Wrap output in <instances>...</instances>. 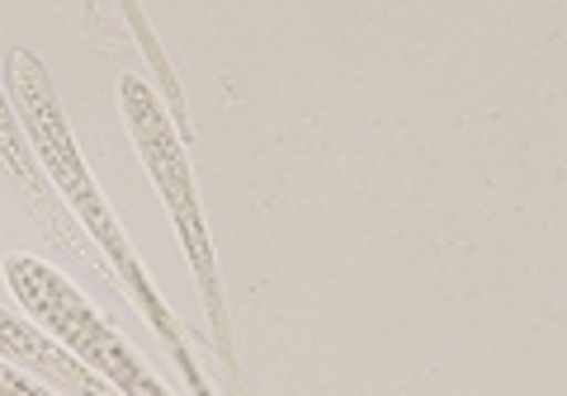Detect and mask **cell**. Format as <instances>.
Segmentation results:
<instances>
[{"mask_svg":"<svg viewBox=\"0 0 567 396\" xmlns=\"http://www.w3.org/2000/svg\"><path fill=\"white\" fill-rule=\"evenodd\" d=\"M6 85H10V104H14V114H20V123H24L29 147H33V156H39V166H43V175H48V185L58 189V198L71 208V218H76L85 231H91V241L104 250V256H110L114 279L128 288V298L137 302V312L147 316L156 331H162V340H166L175 354H181V368L194 377V392H199V396H213V392L204 387V377L194 373V364H189V350H185L181 331H175L171 308H166L162 298H156L152 279L142 274V264H137V256H133V246H128V237H123V227L114 222L110 204H104V194L95 189L91 170H85V160H81V152H76V137H71L66 118H62V104H58V95H52V81H48L43 62L33 58V52H24V48H20V52H10Z\"/></svg>","mask_w":567,"mask_h":396,"instance_id":"cell-1","label":"cell"},{"mask_svg":"<svg viewBox=\"0 0 567 396\" xmlns=\"http://www.w3.org/2000/svg\"><path fill=\"white\" fill-rule=\"evenodd\" d=\"M6 283L33 326L48 331L66 354H76L91 373H100L118 396H171L162 377L142 364V354L91 308V298L71 279H62L48 260L6 256Z\"/></svg>","mask_w":567,"mask_h":396,"instance_id":"cell-2","label":"cell"},{"mask_svg":"<svg viewBox=\"0 0 567 396\" xmlns=\"http://www.w3.org/2000/svg\"><path fill=\"white\" fill-rule=\"evenodd\" d=\"M123 118H128V133L137 142V156L147 166L152 185L162 189L166 198V212L175 222V237L185 246V260L199 279V293H204V308L213 316V331H218V345H227V312H223V298H218V264H213V241H208V227H204V208H199V189H194V175H189V156H185V133L171 128L166 110L156 104V90L137 76H123Z\"/></svg>","mask_w":567,"mask_h":396,"instance_id":"cell-3","label":"cell"},{"mask_svg":"<svg viewBox=\"0 0 567 396\" xmlns=\"http://www.w3.org/2000/svg\"><path fill=\"white\" fill-rule=\"evenodd\" d=\"M0 358L24 368L29 377H39V373L52 377V383L71 396H118L100 373L85 368L76 354H66L48 331H39L33 321H20L10 312H0Z\"/></svg>","mask_w":567,"mask_h":396,"instance_id":"cell-4","label":"cell"},{"mask_svg":"<svg viewBox=\"0 0 567 396\" xmlns=\"http://www.w3.org/2000/svg\"><path fill=\"white\" fill-rule=\"evenodd\" d=\"M0 166H6V175H10L14 185L24 189L29 208H33V212H39V218L48 222L52 237H58L66 250H81V256H91V250H85V241H81V231L66 222V208H62L58 189L48 185V175H43L39 156H33V147H29V133H24L20 114H14L10 95H0Z\"/></svg>","mask_w":567,"mask_h":396,"instance_id":"cell-5","label":"cell"},{"mask_svg":"<svg viewBox=\"0 0 567 396\" xmlns=\"http://www.w3.org/2000/svg\"><path fill=\"white\" fill-rule=\"evenodd\" d=\"M0 396H58V392L39 387V377H29L24 368H14L0 358Z\"/></svg>","mask_w":567,"mask_h":396,"instance_id":"cell-6","label":"cell"}]
</instances>
